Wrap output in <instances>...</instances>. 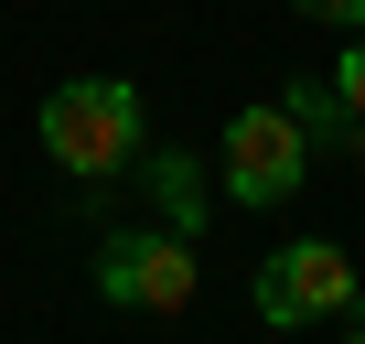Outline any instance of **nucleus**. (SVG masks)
<instances>
[{"label": "nucleus", "instance_id": "nucleus-3", "mask_svg": "<svg viewBox=\"0 0 365 344\" xmlns=\"http://www.w3.org/2000/svg\"><path fill=\"white\" fill-rule=\"evenodd\" d=\"M354 301H365V280H354V258H344L333 237H290V248H269V258H258V280H247V312H258L269 333L344 323Z\"/></svg>", "mask_w": 365, "mask_h": 344}, {"label": "nucleus", "instance_id": "nucleus-8", "mask_svg": "<svg viewBox=\"0 0 365 344\" xmlns=\"http://www.w3.org/2000/svg\"><path fill=\"white\" fill-rule=\"evenodd\" d=\"M290 11H312V22H344V33H365V0H290Z\"/></svg>", "mask_w": 365, "mask_h": 344}, {"label": "nucleus", "instance_id": "nucleus-10", "mask_svg": "<svg viewBox=\"0 0 365 344\" xmlns=\"http://www.w3.org/2000/svg\"><path fill=\"white\" fill-rule=\"evenodd\" d=\"M344 344H365V323H354V333H344Z\"/></svg>", "mask_w": 365, "mask_h": 344}, {"label": "nucleus", "instance_id": "nucleus-2", "mask_svg": "<svg viewBox=\"0 0 365 344\" xmlns=\"http://www.w3.org/2000/svg\"><path fill=\"white\" fill-rule=\"evenodd\" d=\"M301 183H312V129H301L279 97L237 108L226 140H215V194H226V205H290Z\"/></svg>", "mask_w": 365, "mask_h": 344}, {"label": "nucleus", "instance_id": "nucleus-1", "mask_svg": "<svg viewBox=\"0 0 365 344\" xmlns=\"http://www.w3.org/2000/svg\"><path fill=\"white\" fill-rule=\"evenodd\" d=\"M43 151L76 172V183H118V172L150 151L140 140V86L129 76H76L43 97Z\"/></svg>", "mask_w": 365, "mask_h": 344}, {"label": "nucleus", "instance_id": "nucleus-5", "mask_svg": "<svg viewBox=\"0 0 365 344\" xmlns=\"http://www.w3.org/2000/svg\"><path fill=\"white\" fill-rule=\"evenodd\" d=\"M140 172H150V205H161L172 237H194V226L215 216V172H205L194 151H140Z\"/></svg>", "mask_w": 365, "mask_h": 344}, {"label": "nucleus", "instance_id": "nucleus-4", "mask_svg": "<svg viewBox=\"0 0 365 344\" xmlns=\"http://www.w3.org/2000/svg\"><path fill=\"white\" fill-rule=\"evenodd\" d=\"M194 237H172V226H118L97 237V301L118 312H194Z\"/></svg>", "mask_w": 365, "mask_h": 344}, {"label": "nucleus", "instance_id": "nucleus-9", "mask_svg": "<svg viewBox=\"0 0 365 344\" xmlns=\"http://www.w3.org/2000/svg\"><path fill=\"white\" fill-rule=\"evenodd\" d=\"M344 161H354V172H365V118H354V129H344Z\"/></svg>", "mask_w": 365, "mask_h": 344}, {"label": "nucleus", "instance_id": "nucleus-7", "mask_svg": "<svg viewBox=\"0 0 365 344\" xmlns=\"http://www.w3.org/2000/svg\"><path fill=\"white\" fill-rule=\"evenodd\" d=\"M333 97L365 118V33H344V54H333Z\"/></svg>", "mask_w": 365, "mask_h": 344}, {"label": "nucleus", "instance_id": "nucleus-6", "mask_svg": "<svg viewBox=\"0 0 365 344\" xmlns=\"http://www.w3.org/2000/svg\"><path fill=\"white\" fill-rule=\"evenodd\" d=\"M279 108H290V118H301V129H312V151H322V140H344V129H354V108H344V97H333V76H290V86H279Z\"/></svg>", "mask_w": 365, "mask_h": 344}]
</instances>
